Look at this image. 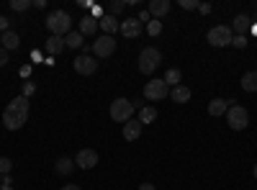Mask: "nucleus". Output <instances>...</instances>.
Masks as SVG:
<instances>
[{
  "label": "nucleus",
  "instance_id": "obj_1",
  "mask_svg": "<svg viewBox=\"0 0 257 190\" xmlns=\"http://www.w3.org/2000/svg\"><path fill=\"white\" fill-rule=\"evenodd\" d=\"M70 24H72V18L67 11H52L47 16V29L52 36H67L70 34Z\"/></svg>",
  "mask_w": 257,
  "mask_h": 190
},
{
  "label": "nucleus",
  "instance_id": "obj_2",
  "mask_svg": "<svg viewBox=\"0 0 257 190\" xmlns=\"http://www.w3.org/2000/svg\"><path fill=\"white\" fill-rule=\"evenodd\" d=\"M226 123H229L231 131H244L247 126H249V111L244 108V105H229Z\"/></svg>",
  "mask_w": 257,
  "mask_h": 190
},
{
  "label": "nucleus",
  "instance_id": "obj_3",
  "mask_svg": "<svg viewBox=\"0 0 257 190\" xmlns=\"http://www.w3.org/2000/svg\"><path fill=\"white\" fill-rule=\"evenodd\" d=\"M160 62H162L160 49H155V47L142 49V54H139V72H142V75H152V72L160 67Z\"/></svg>",
  "mask_w": 257,
  "mask_h": 190
},
{
  "label": "nucleus",
  "instance_id": "obj_4",
  "mask_svg": "<svg viewBox=\"0 0 257 190\" xmlns=\"http://www.w3.org/2000/svg\"><path fill=\"white\" fill-rule=\"evenodd\" d=\"M111 118L113 121H118V123H126V121H132V116H134V103L128 100V98H116L113 103H111Z\"/></svg>",
  "mask_w": 257,
  "mask_h": 190
},
{
  "label": "nucleus",
  "instance_id": "obj_5",
  "mask_svg": "<svg viewBox=\"0 0 257 190\" xmlns=\"http://www.w3.org/2000/svg\"><path fill=\"white\" fill-rule=\"evenodd\" d=\"M206 39H208V44H211V47L221 49V47H229V44H231L234 34H231L229 26H213V29L206 34Z\"/></svg>",
  "mask_w": 257,
  "mask_h": 190
},
{
  "label": "nucleus",
  "instance_id": "obj_6",
  "mask_svg": "<svg viewBox=\"0 0 257 190\" xmlns=\"http://www.w3.org/2000/svg\"><path fill=\"white\" fill-rule=\"evenodd\" d=\"M170 95V88L165 80H149L144 85V98L147 100H165Z\"/></svg>",
  "mask_w": 257,
  "mask_h": 190
},
{
  "label": "nucleus",
  "instance_id": "obj_7",
  "mask_svg": "<svg viewBox=\"0 0 257 190\" xmlns=\"http://www.w3.org/2000/svg\"><path fill=\"white\" fill-rule=\"evenodd\" d=\"M116 52V39L113 36H100L93 41V54L98 59H105V57H111Z\"/></svg>",
  "mask_w": 257,
  "mask_h": 190
},
{
  "label": "nucleus",
  "instance_id": "obj_8",
  "mask_svg": "<svg viewBox=\"0 0 257 190\" xmlns=\"http://www.w3.org/2000/svg\"><path fill=\"white\" fill-rule=\"evenodd\" d=\"M72 67H75L77 75H93V72L98 70V59L90 57V54H80V57L72 62Z\"/></svg>",
  "mask_w": 257,
  "mask_h": 190
},
{
  "label": "nucleus",
  "instance_id": "obj_9",
  "mask_svg": "<svg viewBox=\"0 0 257 190\" xmlns=\"http://www.w3.org/2000/svg\"><path fill=\"white\" fill-rule=\"evenodd\" d=\"M95 164H98V152L95 149H80L77 152L75 167H80V170H93Z\"/></svg>",
  "mask_w": 257,
  "mask_h": 190
},
{
  "label": "nucleus",
  "instance_id": "obj_10",
  "mask_svg": "<svg viewBox=\"0 0 257 190\" xmlns=\"http://www.w3.org/2000/svg\"><path fill=\"white\" fill-rule=\"evenodd\" d=\"M26 113H18V111H8L3 113V123H6V129L8 131H18V129H24V123H26Z\"/></svg>",
  "mask_w": 257,
  "mask_h": 190
},
{
  "label": "nucleus",
  "instance_id": "obj_11",
  "mask_svg": "<svg viewBox=\"0 0 257 190\" xmlns=\"http://www.w3.org/2000/svg\"><path fill=\"white\" fill-rule=\"evenodd\" d=\"M252 29V18L247 13H237L231 21V34L234 36H247V31Z\"/></svg>",
  "mask_w": 257,
  "mask_h": 190
},
{
  "label": "nucleus",
  "instance_id": "obj_12",
  "mask_svg": "<svg viewBox=\"0 0 257 190\" xmlns=\"http://www.w3.org/2000/svg\"><path fill=\"white\" fill-rule=\"evenodd\" d=\"M142 21L139 18H126V21H121V26H118V31L126 36V39H137L139 34H142Z\"/></svg>",
  "mask_w": 257,
  "mask_h": 190
},
{
  "label": "nucleus",
  "instance_id": "obj_13",
  "mask_svg": "<svg viewBox=\"0 0 257 190\" xmlns=\"http://www.w3.org/2000/svg\"><path fill=\"white\" fill-rule=\"evenodd\" d=\"M118 26H121V21H118L116 16H111V13H105V16L98 21V29H103V36H113V34L118 31Z\"/></svg>",
  "mask_w": 257,
  "mask_h": 190
},
{
  "label": "nucleus",
  "instance_id": "obj_14",
  "mask_svg": "<svg viewBox=\"0 0 257 190\" xmlns=\"http://www.w3.org/2000/svg\"><path fill=\"white\" fill-rule=\"evenodd\" d=\"M142 129H144V126H142L139 118L126 121V123H123V139H126V141H137V139L142 136Z\"/></svg>",
  "mask_w": 257,
  "mask_h": 190
},
{
  "label": "nucleus",
  "instance_id": "obj_15",
  "mask_svg": "<svg viewBox=\"0 0 257 190\" xmlns=\"http://www.w3.org/2000/svg\"><path fill=\"white\" fill-rule=\"evenodd\" d=\"M0 47H3L6 52H16L21 47V36L16 31H6V34H0Z\"/></svg>",
  "mask_w": 257,
  "mask_h": 190
},
{
  "label": "nucleus",
  "instance_id": "obj_16",
  "mask_svg": "<svg viewBox=\"0 0 257 190\" xmlns=\"http://www.w3.org/2000/svg\"><path fill=\"white\" fill-rule=\"evenodd\" d=\"M229 103H234V100H224V98H213V100L208 103V113H211L213 118H219V116H226V111H229Z\"/></svg>",
  "mask_w": 257,
  "mask_h": 190
},
{
  "label": "nucleus",
  "instance_id": "obj_17",
  "mask_svg": "<svg viewBox=\"0 0 257 190\" xmlns=\"http://www.w3.org/2000/svg\"><path fill=\"white\" fill-rule=\"evenodd\" d=\"M147 11H149V16L162 18V16H167V13H170V0H152Z\"/></svg>",
  "mask_w": 257,
  "mask_h": 190
},
{
  "label": "nucleus",
  "instance_id": "obj_18",
  "mask_svg": "<svg viewBox=\"0 0 257 190\" xmlns=\"http://www.w3.org/2000/svg\"><path fill=\"white\" fill-rule=\"evenodd\" d=\"M54 170H57V175H72V170H75V159H70V157H59L57 164H54Z\"/></svg>",
  "mask_w": 257,
  "mask_h": 190
},
{
  "label": "nucleus",
  "instance_id": "obj_19",
  "mask_svg": "<svg viewBox=\"0 0 257 190\" xmlns=\"http://www.w3.org/2000/svg\"><path fill=\"white\" fill-rule=\"evenodd\" d=\"M64 47H67L64 36H49L47 39V52L49 54H59V52H64Z\"/></svg>",
  "mask_w": 257,
  "mask_h": 190
},
{
  "label": "nucleus",
  "instance_id": "obj_20",
  "mask_svg": "<svg viewBox=\"0 0 257 190\" xmlns=\"http://www.w3.org/2000/svg\"><path fill=\"white\" fill-rule=\"evenodd\" d=\"M170 98H173V103H188L190 100V88L188 85H178L170 90Z\"/></svg>",
  "mask_w": 257,
  "mask_h": 190
},
{
  "label": "nucleus",
  "instance_id": "obj_21",
  "mask_svg": "<svg viewBox=\"0 0 257 190\" xmlns=\"http://www.w3.org/2000/svg\"><path fill=\"white\" fill-rule=\"evenodd\" d=\"M242 90L244 93H257V72H244L242 75Z\"/></svg>",
  "mask_w": 257,
  "mask_h": 190
},
{
  "label": "nucleus",
  "instance_id": "obj_22",
  "mask_svg": "<svg viewBox=\"0 0 257 190\" xmlns=\"http://www.w3.org/2000/svg\"><path fill=\"white\" fill-rule=\"evenodd\" d=\"M95 29H98V21H95L93 16H85V18L80 21V34H82V36L95 34Z\"/></svg>",
  "mask_w": 257,
  "mask_h": 190
},
{
  "label": "nucleus",
  "instance_id": "obj_23",
  "mask_svg": "<svg viewBox=\"0 0 257 190\" xmlns=\"http://www.w3.org/2000/svg\"><path fill=\"white\" fill-rule=\"evenodd\" d=\"M8 111H18V113H26V116H29V98H24V95L13 98V100L8 103Z\"/></svg>",
  "mask_w": 257,
  "mask_h": 190
},
{
  "label": "nucleus",
  "instance_id": "obj_24",
  "mask_svg": "<svg viewBox=\"0 0 257 190\" xmlns=\"http://www.w3.org/2000/svg\"><path fill=\"white\" fill-rule=\"evenodd\" d=\"M64 41H67L70 49H82V47H85V36H82L80 31H70L67 36H64Z\"/></svg>",
  "mask_w": 257,
  "mask_h": 190
},
{
  "label": "nucleus",
  "instance_id": "obj_25",
  "mask_svg": "<svg viewBox=\"0 0 257 190\" xmlns=\"http://www.w3.org/2000/svg\"><path fill=\"white\" fill-rule=\"evenodd\" d=\"M180 80H183V72H180L178 67H170V70L165 72V82H167V88H170V85L178 88V85H180Z\"/></svg>",
  "mask_w": 257,
  "mask_h": 190
},
{
  "label": "nucleus",
  "instance_id": "obj_26",
  "mask_svg": "<svg viewBox=\"0 0 257 190\" xmlns=\"http://www.w3.org/2000/svg\"><path fill=\"white\" fill-rule=\"evenodd\" d=\"M157 118V108H152V105H144V108L139 111V121H142V126L144 123H152Z\"/></svg>",
  "mask_w": 257,
  "mask_h": 190
},
{
  "label": "nucleus",
  "instance_id": "obj_27",
  "mask_svg": "<svg viewBox=\"0 0 257 190\" xmlns=\"http://www.w3.org/2000/svg\"><path fill=\"white\" fill-rule=\"evenodd\" d=\"M147 34L149 36H160L162 34V21H157V18L149 21V24H147Z\"/></svg>",
  "mask_w": 257,
  "mask_h": 190
},
{
  "label": "nucleus",
  "instance_id": "obj_28",
  "mask_svg": "<svg viewBox=\"0 0 257 190\" xmlns=\"http://www.w3.org/2000/svg\"><path fill=\"white\" fill-rule=\"evenodd\" d=\"M34 3H31V0H11V8L16 11V13H21V11H29Z\"/></svg>",
  "mask_w": 257,
  "mask_h": 190
},
{
  "label": "nucleus",
  "instance_id": "obj_29",
  "mask_svg": "<svg viewBox=\"0 0 257 190\" xmlns=\"http://www.w3.org/2000/svg\"><path fill=\"white\" fill-rule=\"evenodd\" d=\"M11 167H13V162L8 157H0V177H6L11 172Z\"/></svg>",
  "mask_w": 257,
  "mask_h": 190
},
{
  "label": "nucleus",
  "instance_id": "obj_30",
  "mask_svg": "<svg viewBox=\"0 0 257 190\" xmlns=\"http://www.w3.org/2000/svg\"><path fill=\"white\" fill-rule=\"evenodd\" d=\"M123 8H126V3H123V0H113V3L108 6V13H111V16H118Z\"/></svg>",
  "mask_w": 257,
  "mask_h": 190
},
{
  "label": "nucleus",
  "instance_id": "obj_31",
  "mask_svg": "<svg viewBox=\"0 0 257 190\" xmlns=\"http://www.w3.org/2000/svg\"><path fill=\"white\" fill-rule=\"evenodd\" d=\"M231 47L234 49H247V36H234L231 39Z\"/></svg>",
  "mask_w": 257,
  "mask_h": 190
},
{
  "label": "nucleus",
  "instance_id": "obj_32",
  "mask_svg": "<svg viewBox=\"0 0 257 190\" xmlns=\"http://www.w3.org/2000/svg\"><path fill=\"white\" fill-rule=\"evenodd\" d=\"M198 0H180V8H185V11H198Z\"/></svg>",
  "mask_w": 257,
  "mask_h": 190
},
{
  "label": "nucleus",
  "instance_id": "obj_33",
  "mask_svg": "<svg viewBox=\"0 0 257 190\" xmlns=\"http://www.w3.org/2000/svg\"><path fill=\"white\" fill-rule=\"evenodd\" d=\"M103 11H105V8H103V6H93V8H90V16H93V18H95V21H100V18H103V16H105V13H103Z\"/></svg>",
  "mask_w": 257,
  "mask_h": 190
},
{
  "label": "nucleus",
  "instance_id": "obj_34",
  "mask_svg": "<svg viewBox=\"0 0 257 190\" xmlns=\"http://www.w3.org/2000/svg\"><path fill=\"white\" fill-rule=\"evenodd\" d=\"M36 93V85L34 82H24V98H31Z\"/></svg>",
  "mask_w": 257,
  "mask_h": 190
},
{
  "label": "nucleus",
  "instance_id": "obj_35",
  "mask_svg": "<svg viewBox=\"0 0 257 190\" xmlns=\"http://www.w3.org/2000/svg\"><path fill=\"white\" fill-rule=\"evenodd\" d=\"M6 65H8V52L0 47V67H6Z\"/></svg>",
  "mask_w": 257,
  "mask_h": 190
},
{
  "label": "nucleus",
  "instance_id": "obj_36",
  "mask_svg": "<svg viewBox=\"0 0 257 190\" xmlns=\"http://www.w3.org/2000/svg\"><path fill=\"white\" fill-rule=\"evenodd\" d=\"M6 31H11V29H8V18L0 16V34H6Z\"/></svg>",
  "mask_w": 257,
  "mask_h": 190
},
{
  "label": "nucleus",
  "instance_id": "obj_37",
  "mask_svg": "<svg viewBox=\"0 0 257 190\" xmlns=\"http://www.w3.org/2000/svg\"><path fill=\"white\" fill-rule=\"evenodd\" d=\"M139 21H147V24H149V21H152V16H149V11H142V13H139Z\"/></svg>",
  "mask_w": 257,
  "mask_h": 190
},
{
  "label": "nucleus",
  "instance_id": "obj_38",
  "mask_svg": "<svg viewBox=\"0 0 257 190\" xmlns=\"http://www.w3.org/2000/svg\"><path fill=\"white\" fill-rule=\"evenodd\" d=\"M198 11H201V13H211V3H201Z\"/></svg>",
  "mask_w": 257,
  "mask_h": 190
},
{
  "label": "nucleus",
  "instance_id": "obj_39",
  "mask_svg": "<svg viewBox=\"0 0 257 190\" xmlns=\"http://www.w3.org/2000/svg\"><path fill=\"white\" fill-rule=\"evenodd\" d=\"M139 190H157V187H155L152 182H142V185H139Z\"/></svg>",
  "mask_w": 257,
  "mask_h": 190
},
{
  "label": "nucleus",
  "instance_id": "obj_40",
  "mask_svg": "<svg viewBox=\"0 0 257 190\" xmlns=\"http://www.w3.org/2000/svg\"><path fill=\"white\" fill-rule=\"evenodd\" d=\"M80 6H82V8H88V11H90V8H93V0H80Z\"/></svg>",
  "mask_w": 257,
  "mask_h": 190
},
{
  "label": "nucleus",
  "instance_id": "obj_41",
  "mask_svg": "<svg viewBox=\"0 0 257 190\" xmlns=\"http://www.w3.org/2000/svg\"><path fill=\"white\" fill-rule=\"evenodd\" d=\"M0 185H13V180H11V175H6L3 180H0Z\"/></svg>",
  "mask_w": 257,
  "mask_h": 190
},
{
  "label": "nucleus",
  "instance_id": "obj_42",
  "mask_svg": "<svg viewBox=\"0 0 257 190\" xmlns=\"http://www.w3.org/2000/svg\"><path fill=\"white\" fill-rule=\"evenodd\" d=\"M62 190H80V185H62Z\"/></svg>",
  "mask_w": 257,
  "mask_h": 190
},
{
  "label": "nucleus",
  "instance_id": "obj_43",
  "mask_svg": "<svg viewBox=\"0 0 257 190\" xmlns=\"http://www.w3.org/2000/svg\"><path fill=\"white\" fill-rule=\"evenodd\" d=\"M0 190H13V185H0Z\"/></svg>",
  "mask_w": 257,
  "mask_h": 190
},
{
  "label": "nucleus",
  "instance_id": "obj_44",
  "mask_svg": "<svg viewBox=\"0 0 257 190\" xmlns=\"http://www.w3.org/2000/svg\"><path fill=\"white\" fill-rule=\"evenodd\" d=\"M252 31H254V34H257V24H252Z\"/></svg>",
  "mask_w": 257,
  "mask_h": 190
},
{
  "label": "nucleus",
  "instance_id": "obj_45",
  "mask_svg": "<svg viewBox=\"0 0 257 190\" xmlns=\"http://www.w3.org/2000/svg\"><path fill=\"white\" fill-rule=\"evenodd\" d=\"M254 180H257V164H254Z\"/></svg>",
  "mask_w": 257,
  "mask_h": 190
},
{
  "label": "nucleus",
  "instance_id": "obj_46",
  "mask_svg": "<svg viewBox=\"0 0 257 190\" xmlns=\"http://www.w3.org/2000/svg\"><path fill=\"white\" fill-rule=\"evenodd\" d=\"M252 24H257V13H254V21H252Z\"/></svg>",
  "mask_w": 257,
  "mask_h": 190
},
{
  "label": "nucleus",
  "instance_id": "obj_47",
  "mask_svg": "<svg viewBox=\"0 0 257 190\" xmlns=\"http://www.w3.org/2000/svg\"><path fill=\"white\" fill-rule=\"evenodd\" d=\"M0 180H3V177H0Z\"/></svg>",
  "mask_w": 257,
  "mask_h": 190
}]
</instances>
